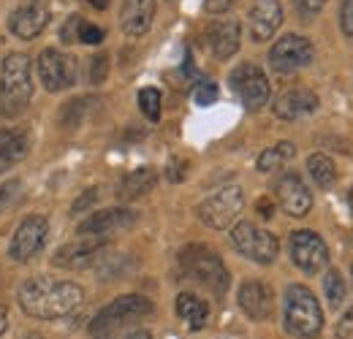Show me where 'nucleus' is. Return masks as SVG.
<instances>
[{
  "mask_svg": "<svg viewBox=\"0 0 353 339\" xmlns=\"http://www.w3.org/2000/svg\"><path fill=\"white\" fill-rule=\"evenodd\" d=\"M348 201H351V209H353V187H351V196H348Z\"/></svg>",
  "mask_w": 353,
  "mask_h": 339,
  "instance_id": "nucleus-45",
  "label": "nucleus"
},
{
  "mask_svg": "<svg viewBox=\"0 0 353 339\" xmlns=\"http://www.w3.org/2000/svg\"><path fill=\"white\" fill-rule=\"evenodd\" d=\"M242 207H245V193H242V187H239V185H225L215 196L204 198V201L199 204L196 214H199V220H201L207 228L223 231V228H228V225L236 220V214L242 212Z\"/></svg>",
  "mask_w": 353,
  "mask_h": 339,
  "instance_id": "nucleus-6",
  "label": "nucleus"
},
{
  "mask_svg": "<svg viewBox=\"0 0 353 339\" xmlns=\"http://www.w3.org/2000/svg\"><path fill=\"white\" fill-rule=\"evenodd\" d=\"M17 190H19V182H6V185H0V212L8 207V201L17 196Z\"/></svg>",
  "mask_w": 353,
  "mask_h": 339,
  "instance_id": "nucleus-39",
  "label": "nucleus"
},
{
  "mask_svg": "<svg viewBox=\"0 0 353 339\" xmlns=\"http://www.w3.org/2000/svg\"><path fill=\"white\" fill-rule=\"evenodd\" d=\"M139 109L150 123L161 120V90L158 87H144L139 92Z\"/></svg>",
  "mask_w": 353,
  "mask_h": 339,
  "instance_id": "nucleus-28",
  "label": "nucleus"
},
{
  "mask_svg": "<svg viewBox=\"0 0 353 339\" xmlns=\"http://www.w3.org/2000/svg\"><path fill=\"white\" fill-rule=\"evenodd\" d=\"M98 198H101V190H98V187H88V190H85V193H82V196L74 201V207H71V214L77 217V214L88 212V209L92 207V204H95V201H98Z\"/></svg>",
  "mask_w": 353,
  "mask_h": 339,
  "instance_id": "nucleus-32",
  "label": "nucleus"
},
{
  "mask_svg": "<svg viewBox=\"0 0 353 339\" xmlns=\"http://www.w3.org/2000/svg\"><path fill=\"white\" fill-rule=\"evenodd\" d=\"M28 133L19 130V127H3L0 130V174L8 171L14 163H19L25 155H28Z\"/></svg>",
  "mask_w": 353,
  "mask_h": 339,
  "instance_id": "nucleus-21",
  "label": "nucleus"
},
{
  "mask_svg": "<svg viewBox=\"0 0 353 339\" xmlns=\"http://www.w3.org/2000/svg\"><path fill=\"white\" fill-rule=\"evenodd\" d=\"M234 3H236V0H204V8H207L210 14H223V11H228Z\"/></svg>",
  "mask_w": 353,
  "mask_h": 339,
  "instance_id": "nucleus-40",
  "label": "nucleus"
},
{
  "mask_svg": "<svg viewBox=\"0 0 353 339\" xmlns=\"http://www.w3.org/2000/svg\"><path fill=\"white\" fill-rule=\"evenodd\" d=\"M28 339H41V337H39V334H30V337H28Z\"/></svg>",
  "mask_w": 353,
  "mask_h": 339,
  "instance_id": "nucleus-46",
  "label": "nucleus"
},
{
  "mask_svg": "<svg viewBox=\"0 0 353 339\" xmlns=\"http://www.w3.org/2000/svg\"><path fill=\"white\" fill-rule=\"evenodd\" d=\"M30 98H33L30 60L22 52H11L3 57L0 65V103L6 106L8 114H17L28 106Z\"/></svg>",
  "mask_w": 353,
  "mask_h": 339,
  "instance_id": "nucleus-5",
  "label": "nucleus"
},
{
  "mask_svg": "<svg viewBox=\"0 0 353 339\" xmlns=\"http://www.w3.org/2000/svg\"><path fill=\"white\" fill-rule=\"evenodd\" d=\"M294 6H296V11H299V17H315L323 6H326V0H294Z\"/></svg>",
  "mask_w": 353,
  "mask_h": 339,
  "instance_id": "nucleus-37",
  "label": "nucleus"
},
{
  "mask_svg": "<svg viewBox=\"0 0 353 339\" xmlns=\"http://www.w3.org/2000/svg\"><path fill=\"white\" fill-rule=\"evenodd\" d=\"M136 223V212L125 207H114V209H101V212L90 214L88 220H82L79 234L82 236H109L114 231H125Z\"/></svg>",
  "mask_w": 353,
  "mask_h": 339,
  "instance_id": "nucleus-16",
  "label": "nucleus"
},
{
  "mask_svg": "<svg viewBox=\"0 0 353 339\" xmlns=\"http://www.w3.org/2000/svg\"><path fill=\"white\" fill-rule=\"evenodd\" d=\"M176 315H179L193 331H199V329L207 326L210 307H207L204 298L193 296V294H179V296H176Z\"/></svg>",
  "mask_w": 353,
  "mask_h": 339,
  "instance_id": "nucleus-24",
  "label": "nucleus"
},
{
  "mask_svg": "<svg viewBox=\"0 0 353 339\" xmlns=\"http://www.w3.org/2000/svg\"><path fill=\"white\" fill-rule=\"evenodd\" d=\"M6 329H8V309L0 304V337L6 334Z\"/></svg>",
  "mask_w": 353,
  "mask_h": 339,
  "instance_id": "nucleus-42",
  "label": "nucleus"
},
{
  "mask_svg": "<svg viewBox=\"0 0 353 339\" xmlns=\"http://www.w3.org/2000/svg\"><path fill=\"white\" fill-rule=\"evenodd\" d=\"M46 236H49V223L41 214H28L19 228L14 231V239H11V247H8V255L19 263L36 258V255L44 250Z\"/></svg>",
  "mask_w": 353,
  "mask_h": 339,
  "instance_id": "nucleus-10",
  "label": "nucleus"
},
{
  "mask_svg": "<svg viewBox=\"0 0 353 339\" xmlns=\"http://www.w3.org/2000/svg\"><path fill=\"white\" fill-rule=\"evenodd\" d=\"M242 30H239V22L234 19H225V22H218L215 28H210V46L215 52L218 60H228L231 54H236L239 49V39Z\"/></svg>",
  "mask_w": 353,
  "mask_h": 339,
  "instance_id": "nucleus-22",
  "label": "nucleus"
},
{
  "mask_svg": "<svg viewBox=\"0 0 353 339\" xmlns=\"http://www.w3.org/2000/svg\"><path fill=\"white\" fill-rule=\"evenodd\" d=\"M318 109V95L307 90V87H291L285 92H280L274 98V117L283 120V123H294V120H302Z\"/></svg>",
  "mask_w": 353,
  "mask_h": 339,
  "instance_id": "nucleus-14",
  "label": "nucleus"
},
{
  "mask_svg": "<svg viewBox=\"0 0 353 339\" xmlns=\"http://www.w3.org/2000/svg\"><path fill=\"white\" fill-rule=\"evenodd\" d=\"M90 6H95V8H106L109 0H90Z\"/></svg>",
  "mask_w": 353,
  "mask_h": 339,
  "instance_id": "nucleus-44",
  "label": "nucleus"
},
{
  "mask_svg": "<svg viewBox=\"0 0 353 339\" xmlns=\"http://www.w3.org/2000/svg\"><path fill=\"white\" fill-rule=\"evenodd\" d=\"M248 22H250L253 41H269L280 30V25H283V6H280V0H253Z\"/></svg>",
  "mask_w": 353,
  "mask_h": 339,
  "instance_id": "nucleus-17",
  "label": "nucleus"
},
{
  "mask_svg": "<svg viewBox=\"0 0 353 339\" xmlns=\"http://www.w3.org/2000/svg\"><path fill=\"white\" fill-rule=\"evenodd\" d=\"M296 155V147L291 141H280V144H272L269 150H264L256 161V169L269 174V171H277L280 166H285L291 158Z\"/></svg>",
  "mask_w": 353,
  "mask_h": 339,
  "instance_id": "nucleus-25",
  "label": "nucleus"
},
{
  "mask_svg": "<svg viewBox=\"0 0 353 339\" xmlns=\"http://www.w3.org/2000/svg\"><path fill=\"white\" fill-rule=\"evenodd\" d=\"M123 339H152V334L147 329H131Z\"/></svg>",
  "mask_w": 353,
  "mask_h": 339,
  "instance_id": "nucleus-41",
  "label": "nucleus"
},
{
  "mask_svg": "<svg viewBox=\"0 0 353 339\" xmlns=\"http://www.w3.org/2000/svg\"><path fill=\"white\" fill-rule=\"evenodd\" d=\"M193 101H196L199 106L215 103V101H218V87L212 85V82H201V85L193 90Z\"/></svg>",
  "mask_w": 353,
  "mask_h": 339,
  "instance_id": "nucleus-31",
  "label": "nucleus"
},
{
  "mask_svg": "<svg viewBox=\"0 0 353 339\" xmlns=\"http://www.w3.org/2000/svg\"><path fill=\"white\" fill-rule=\"evenodd\" d=\"M152 312H155L152 301L139 296V294H128V296L114 298L112 304H106V307L92 318V323H90V337L117 339L120 331H123L128 323L139 320V318H147V315H152Z\"/></svg>",
  "mask_w": 353,
  "mask_h": 339,
  "instance_id": "nucleus-3",
  "label": "nucleus"
},
{
  "mask_svg": "<svg viewBox=\"0 0 353 339\" xmlns=\"http://www.w3.org/2000/svg\"><path fill=\"white\" fill-rule=\"evenodd\" d=\"M92 98H77V101H68L60 112V125L63 127H77L82 120H85V112H88V103Z\"/></svg>",
  "mask_w": 353,
  "mask_h": 339,
  "instance_id": "nucleus-29",
  "label": "nucleus"
},
{
  "mask_svg": "<svg viewBox=\"0 0 353 339\" xmlns=\"http://www.w3.org/2000/svg\"><path fill=\"white\" fill-rule=\"evenodd\" d=\"M274 196L283 207V212L291 217H305L312 209V196H310L307 185L302 182L299 174L288 171L274 182Z\"/></svg>",
  "mask_w": 353,
  "mask_h": 339,
  "instance_id": "nucleus-13",
  "label": "nucleus"
},
{
  "mask_svg": "<svg viewBox=\"0 0 353 339\" xmlns=\"http://www.w3.org/2000/svg\"><path fill=\"white\" fill-rule=\"evenodd\" d=\"M288 247H291V260H294L305 274H318V271H323V266L329 263V250H326L323 239H321L315 231H307V228L294 231Z\"/></svg>",
  "mask_w": 353,
  "mask_h": 339,
  "instance_id": "nucleus-11",
  "label": "nucleus"
},
{
  "mask_svg": "<svg viewBox=\"0 0 353 339\" xmlns=\"http://www.w3.org/2000/svg\"><path fill=\"white\" fill-rule=\"evenodd\" d=\"M307 171H310V176L315 179L318 187H332L334 179H337V166H334V161H332L329 155H323V152L310 155Z\"/></svg>",
  "mask_w": 353,
  "mask_h": 339,
  "instance_id": "nucleus-26",
  "label": "nucleus"
},
{
  "mask_svg": "<svg viewBox=\"0 0 353 339\" xmlns=\"http://www.w3.org/2000/svg\"><path fill=\"white\" fill-rule=\"evenodd\" d=\"M82 22L85 19H79V17H71L63 28H60V39H63V43H74L79 41V28H82Z\"/></svg>",
  "mask_w": 353,
  "mask_h": 339,
  "instance_id": "nucleus-33",
  "label": "nucleus"
},
{
  "mask_svg": "<svg viewBox=\"0 0 353 339\" xmlns=\"http://www.w3.org/2000/svg\"><path fill=\"white\" fill-rule=\"evenodd\" d=\"M103 30L98 28V25H90V22H82V28H79V41L82 43H101L103 41Z\"/></svg>",
  "mask_w": 353,
  "mask_h": 339,
  "instance_id": "nucleus-34",
  "label": "nucleus"
},
{
  "mask_svg": "<svg viewBox=\"0 0 353 339\" xmlns=\"http://www.w3.org/2000/svg\"><path fill=\"white\" fill-rule=\"evenodd\" d=\"M315 49L305 36H283L269 49V65L274 74H294L312 63Z\"/></svg>",
  "mask_w": 353,
  "mask_h": 339,
  "instance_id": "nucleus-9",
  "label": "nucleus"
},
{
  "mask_svg": "<svg viewBox=\"0 0 353 339\" xmlns=\"http://www.w3.org/2000/svg\"><path fill=\"white\" fill-rule=\"evenodd\" d=\"M46 25H49V11H46L41 3L22 6V8H17V11L11 14V19H8L11 33H14L17 39H22V41H30V39L41 36Z\"/></svg>",
  "mask_w": 353,
  "mask_h": 339,
  "instance_id": "nucleus-19",
  "label": "nucleus"
},
{
  "mask_svg": "<svg viewBox=\"0 0 353 339\" xmlns=\"http://www.w3.org/2000/svg\"><path fill=\"white\" fill-rule=\"evenodd\" d=\"M239 307L253 320H269L274 312V294L261 280H248L239 288Z\"/></svg>",
  "mask_w": 353,
  "mask_h": 339,
  "instance_id": "nucleus-18",
  "label": "nucleus"
},
{
  "mask_svg": "<svg viewBox=\"0 0 353 339\" xmlns=\"http://www.w3.org/2000/svg\"><path fill=\"white\" fill-rule=\"evenodd\" d=\"M39 79L49 92H60L77 82V65L68 54L57 49H44L39 54Z\"/></svg>",
  "mask_w": 353,
  "mask_h": 339,
  "instance_id": "nucleus-12",
  "label": "nucleus"
},
{
  "mask_svg": "<svg viewBox=\"0 0 353 339\" xmlns=\"http://www.w3.org/2000/svg\"><path fill=\"white\" fill-rule=\"evenodd\" d=\"M155 185H158V171L150 169V166H141V169L131 171V174L120 182L117 196H120V201H136V198L147 196Z\"/></svg>",
  "mask_w": 353,
  "mask_h": 339,
  "instance_id": "nucleus-23",
  "label": "nucleus"
},
{
  "mask_svg": "<svg viewBox=\"0 0 353 339\" xmlns=\"http://www.w3.org/2000/svg\"><path fill=\"white\" fill-rule=\"evenodd\" d=\"M106 250V239L101 236H85L82 242H74V245H65L60 247L52 263L54 266H63V269H85L90 263H95Z\"/></svg>",
  "mask_w": 353,
  "mask_h": 339,
  "instance_id": "nucleus-15",
  "label": "nucleus"
},
{
  "mask_svg": "<svg viewBox=\"0 0 353 339\" xmlns=\"http://www.w3.org/2000/svg\"><path fill=\"white\" fill-rule=\"evenodd\" d=\"M85 301V288L71 280H52V277H30L19 288V307L28 318L36 320H57L77 312Z\"/></svg>",
  "mask_w": 353,
  "mask_h": 339,
  "instance_id": "nucleus-1",
  "label": "nucleus"
},
{
  "mask_svg": "<svg viewBox=\"0 0 353 339\" xmlns=\"http://www.w3.org/2000/svg\"><path fill=\"white\" fill-rule=\"evenodd\" d=\"M285 331L296 339H315L323 331V309L315 294L305 285H288L283 301Z\"/></svg>",
  "mask_w": 353,
  "mask_h": 339,
  "instance_id": "nucleus-2",
  "label": "nucleus"
},
{
  "mask_svg": "<svg viewBox=\"0 0 353 339\" xmlns=\"http://www.w3.org/2000/svg\"><path fill=\"white\" fill-rule=\"evenodd\" d=\"M231 90L239 95V101L245 103V109L259 112L264 109L269 101V79L266 74L253 65V63H242L231 71Z\"/></svg>",
  "mask_w": 353,
  "mask_h": 339,
  "instance_id": "nucleus-8",
  "label": "nucleus"
},
{
  "mask_svg": "<svg viewBox=\"0 0 353 339\" xmlns=\"http://www.w3.org/2000/svg\"><path fill=\"white\" fill-rule=\"evenodd\" d=\"M337 339H353V307L345 309V315L337 323Z\"/></svg>",
  "mask_w": 353,
  "mask_h": 339,
  "instance_id": "nucleus-38",
  "label": "nucleus"
},
{
  "mask_svg": "<svg viewBox=\"0 0 353 339\" xmlns=\"http://www.w3.org/2000/svg\"><path fill=\"white\" fill-rule=\"evenodd\" d=\"M340 28L343 33L353 39V0H343V8H340Z\"/></svg>",
  "mask_w": 353,
  "mask_h": 339,
  "instance_id": "nucleus-36",
  "label": "nucleus"
},
{
  "mask_svg": "<svg viewBox=\"0 0 353 339\" xmlns=\"http://www.w3.org/2000/svg\"><path fill=\"white\" fill-rule=\"evenodd\" d=\"M179 266L182 271L196 280L199 285H204L207 291H212L215 296H223L231 285V274L223 263V258L215 250L204 247V245H190L179 253Z\"/></svg>",
  "mask_w": 353,
  "mask_h": 339,
  "instance_id": "nucleus-4",
  "label": "nucleus"
},
{
  "mask_svg": "<svg viewBox=\"0 0 353 339\" xmlns=\"http://www.w3.org/2000/svg\"><path fill=\"white\" fill-rule=\"evenodd\" d=\"M231 245L245 258H250L256 263H272L280 253L277 236L264 231V228H259V225H253V223H248V220H242V223H236L231 228Z\"/></svg>",
  "mask_w": 353,
  "mask_h": 339,
  "instance_id": "nucleus-7",
  "label": "nucleus"
},
{
  "mask_svg": "<svg viewBox=\"0 0 353 339\" xmlns=\"http://www.w3.org/2000/svg\"><path fill=\"white\" fill-rule=\"evenodd\" d=\"M155 17V0H123L120 28L125 36H144Z\"/></svg>",
  "mask_w": 353,
  "mask_h": 339,
  "instance_id": "nucleus-20",
  "label": "nucleus"
},
{
  "mask_svg": "<svg viewBox=\"0 0 353 339\" xmlns=\"http://www.w3.org/2000/svg\"><path fill=\"white\" fill-rule=\"evenodd\" d=\"M185 174H188V163L182 161V158H172L169 161V166H166V179L169 182H182L185 179Z\"/></svg>",
  "mask_w": 353,
  "mask_h": 339,
  "instance_id": "nucleus-35",
  "label": "nucleus"
},
{
  "mask_svg": "<svg viewBox=\"0 0 353 339\" xmlns=\"http://www.w3.org/2000/svg\"><path fill=\"white\" fill-rule=\"evenodd\" d=\"M351 274H353V266H351Z\"/></svg>",
  "mask_w": 353,
  "mask_h": 339,
  "instance_id": "nucleus-47",
  "label": "nucleus"
},
{
  "mask_svg": "<svg viewBox=\"0 0 353 339\" xmlns=\"http://www.w3.org/2000/svg\"><path fill=\"white\" fill-rule=\"evenodd\" d=\"M323 294H326L332 307H343L348 288H345V280H343V274H340L337 269H329V271L323 274Z\"/></svg>",
  "mask_w": 353,
  "mask_h": 339,
  "instance_id": "nucleus-27",
  "label": "nucleus"
},
{
  "mask_svg": "<svg viewBox=\"0 0 353 339\" xmlns=\"http://www.w3.org/2000/svg\"><path fill=\"white\" fill-rule=\"evenodd\" d=\"M259 209H261V214H264V217H272V207H269V201H266V198H261V201H259Z\"/></svg>",
  "mask_w": 353,
  "mask_h": 339,
  "instance_id": "nucleus-43",
  "label": "nucleus"
},
{
  "mask_svg": "<svg viewBox=\"0 0 353 339\" xmlns=\"http://www.w3.org/2000/svg\"><path fill=\"white\" fill-rule=\"evenodd\" d=\"M106 76H109V54L101 52L90 60V82L101 85V82H106Z\"/></svg>",
  "mask_w": 353,
  "mask_h": 339,
  "instance_id": "nucleus-30",
  "label": "nucleus"
}]
</instances>
